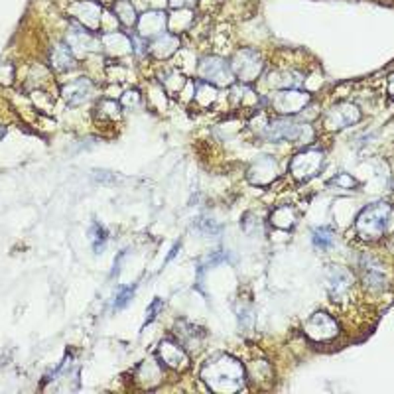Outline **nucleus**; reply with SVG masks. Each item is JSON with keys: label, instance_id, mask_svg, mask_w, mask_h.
Listing matches in <instances>:
<instances>
[{"label": "nucleus", "instance_id": "7", "mask_svg": "<svg viewBox=\"0 0 394 394\" xmlns=\"http://www.w3.org/2000/svg\"><path fill=\"white\" fill-rule=\"evenodd\" d=\"M312 103V95L299 89H280L270 97L272 110H276L280 116H296L301 110L308 109Z\"/></svg>", "mask_w": 394, "mask_h": 394}, {"label": "nucleus", "instance_id": "15", "mask_svg": "<svg viewBox=\"0 0 394 394\" xmlns=\"http://www.w3.org/2000/svg\"><path fill=\"white\" fill-rule=\"evenodd\" d=\"M62 95L65 97V101L73 107L87 103L95 95V85L89 77H79L67 85H63Z\"/></svg>", "mask_w": 394, "mask_h": 394}, {"label": "nucleus", "instance_id": "18", "mask_svg": "<svg viewBox=\"0 0 394 394\" xmlns=\"http://www.w3.org/2000/svg\"><path fill=\"white\" fill-rule=\"evenodd\" d=\"M67 46L71 47V51H91L97 49V38L89 28L81 26V24H71V30H69V38H67Z\"/></svg>", "mask_w": 394, "mask_h": 394}, {"label": "nucleus", "instance_id": "10", "mask_svg": "<svg viewBox=\"0 0 394 394\" xmlns=\"http://www.w3.org/2000/svg\"><path fill=\"white\" fill-rule=\"evenodd\" d=\"M359 274H361L362 284L371 290V292H382L386 290V267L384 262L377 258L375 254L365 252L359 256Z\"/></svg>", "mask_w": 394, "mask_h": 394}, {"label": "nucleus", "instance_id": "31", "mask_svg": "<svg viewBox=\"0 0 394 394\" xmlns=\"http://www.w3.org/2000/svg\"><path fill=\"white\" fill-rule=\"evenodd\" d=\"M333 186H337L339 189H345V191H351V189L357 188V182L349 173H339V175H335L330 182V188H333Z\"/></svg>", "mask_w": 394, "mask_h": 394}, {"label": "nucleus", "instance_id": "12", "mask_svg": "<svg viewBox=\"0 0 394 394\" xmlns=\"http://www.w3.org/2000/svg\"><path fill=\"white\" fill-rule=\"evenodd\" d=\"M158 361L172 371H186L189 367V353L175 339H164L158 347Z\"/></svg>", "mask_w": 394, "mask_h": 394}, {"label": "nucleus", "instance_id": "3", "mask_svg": "<svg viewBox=\"0 0 394 394\" xmlns=\"http://www.w3.org/2000/svg\"><path fill=\"white\" fill-rule=\"evenodd\" d=\"M393 217V207L386 201H378V204L367 205L359 213V217L355 221V233L361 241H378L380 236L386 233V227Z\"/></svg>", "mask_w": 394, "mask_h": 394}, {"label": "nucleus", "instance_id": "2", "mask_svg": "<svg viewBox=\"0 0 394 394\" xmlns=\"http://www.w3.org/2000/svg\"><path fill=\"white\" fill-rule=\"evenodd\" d=\"M268 142H292V144H312L315 130L312 125L299 123L294 116H276L268 119L267 126L260 132Z\"/></svg>", "mask_w": 394, "mask_h": 394}, {"label": "nucleus", "instance_id": "1", "mask_svg": "<svg viewBox=\"0 0 394 394\" xmlns=\"http://www.w3.org/2000/svg\"><path fill=\"white\" fill-rule=\"evenodd\" d=\"M201 380L209 391L221 394L238 393L247 386V369L245 365L231 355H215L201 367Z\"/></svg>", "mask_w": 394, "mask_h": 394}, {"label": "nucleus", "instance_id": "20", "mask_svg": "<svg viewBox=\"0 0 394 394\" xmlns=\"http://www.w3.org/2000/svg\"><path fill=\"white\" fill-rule=\"evenodd\" d=\"M304 73H299L298 69H278V71H272L268 75V85L270 87H276L278 91L280 89H299L304 85Z\"/></svg>", "mask_w": 394, "mask_h": 394}, {"label": "nucleus", "instance_id": "28", "mask_svg": "<svg viewBox=\"0 0 394 394\" xmlns=\"http://www.w3.org/2000/svg\"><path fill=\"white\" fill-rule=\"evenodd\" d=\"M112 8H114V14L119 18V22L126 28H130L138 22V16H136V10H134L130 0H116Z\"/></svg>", "mask_w": 394, "mask_h": 394}, {"label": "nucleus", "instance_id": "19", "mask_svg": "<svg viewBox=\"0 0 394 394\" xmlns=\"http://www.w3.org/2000/svg\"><path fill=\"white\" fill-rule=\"evenodd\" d=\"M177 47H180V38L175 34L164 32L148 44V53L154 56L156 60H168L177 51Z\"/></svg>", "mask_w": 394, "mask_h": 394}, {"label": "nucleus", "instance_id": "8", "mask_svg": "<svg viewBox=\"0 0 394 394\" xmlns=\"http://www.w3.org/2000/svg\"><path fill=\"white\" fill-rule=\"evenodd\" d=\"M304 333L314 343H330L339 335V323L333 315L325 312H315L304 323Z\"/></svg>", "mask_w": 394, "mask_h": 394}, {"label": "nucleus", "instance_id": "23", "mask_svg": "<svg viewBox=\"0 0 394 394\" xmlns=\"http://www.w3.org/2000/svg\"><path fill=\"white\" fill-rule=\"evenodd\" d=\"M49 63L56 71H69L75 67V56L67 44H56L49 51Z\"/></svg>", "mask_w": 394, "mask_h": 394}, {"label": "nucleus", "instance_id": "36", "mask_svg": "<svg viewBox=\"0 0 394 394\" xmlns=\"http://www.w3.org/2000/svg\"><path fill=\"white\" fill-rule=\"evenodd\" d=\"M386 93L391 99H394V73L389 75V81H386Z\"/></svg>", "mask_w": 394, "mask_h": 394}, {"label": "nucleus", "instance_id": "38", "mask_svg": "<svg viewBox=\"0 0 394 394\" xmlns=\"http://www.w3.org/2000/svg\"><path fill=\"white\" fill-rule=\"evenodd\" d=\"M4 134H6V128H0V138H2Z\"/></svg>", "mask_w": 394, "mask_h": 394}, {"label": "nucleus", "instance_id": "22", "mask_svg": "<svg viewBox=\"0 0 394 394\" xmlns=\"http://www.w3.org/2000/svg\"><path fill=\"white\" fill-rule=\"evenodd\" d=\"M138 28H140V36L144 40L146 38L154 40L160 34L166 32V14L164 12H146L138 22Z\"/></svg>", "mask_w": 394, "mask_h": 394}, {"label": "nucleus", "instance_id": "4", "mask_svg": "<svg viewBox=\"0 0 394 394\" xmlns=\"http://www.w3.org/2000/svg\"><path fill=\"white\" fill-rule=\"evenodd\" d=\"M229 63H231V69H233V75H235L236 81L247 83V85L254 83L264 71V62H262L260 53L254 49H249V47L238 49Z\"/></svg>", "mask_w": 394, "mask_h": 394}, {"label": "nucleus", "instance_id": "21", "mask_svg": "<svg viewBox=\"0 0 394 394\" xmlns=\"http://www.w3.org/2000/svg\"><path fill=\"white\" fill-rule=\"evenodd\" d=\"M121 114H123V107L119 101H112V99H103L99 101V105L95 107V121L97 125L112 126L121 121Z\"/></svg>", "mask_w": 394, "mask_h": 394}, {"label": "nucleus", "instance_id": "25", "mask_svg": "<svg viewBox=\"0 0 394 394\" xmlns=\"http://www.w3.org/2000/svg\"><path fill=\"white\" fill-rule=\"evenodd\" d=\"M79 20L83 22L85 28L89 30H97L99 26V16H101V4H97L93 0H87V2H81L79 4Z\"/></svg>", "mask_w": 394, "mask_h": 394}, {"label": "nucleus", "instance_id": "32", "mask_svg": "<svg viewBox=\"0 0 394 394\" xmlns=\"http://www.w3.org/2000/svg\"><path fill=\"white\" fill-rule=\"evenodd\" d=\"M132 296H134V286H125V288H121L119 294H116V299H114V308H116V310L126 308V306L130 304Z\"/></svg>", "mask_w": 394, "mask_h": 394}, {"label": "nucleus", "instance_id": "6", "mask_svg": "<svg viewBox=\"0 0 394 394\" xmlns=\"http://www.w3.org/2000/svg\"><path fill=\"white\" fill-rule=\"evenodd\" d=\"M197 75L205 83H211L215 87H231L235 83V75L231 69V63L219 56H207L197 65Z\"/></svg>", "mask_w": 394, "mask_h": 394}, {"label": "nucleus", "instance_id": "30", "mask_svg": "<svg viewBox=\"0 0 394 394\" xmlns=\"http://www.w3.org/2000/svg\"><path fill=\"white\" fill-rule=\"evenodd\" d=\"M107 229L105 227H101L99 223H95L93 227H91V245H93V251L97 254H101V252L105 251V245H107Z\"/></svg>", "mask_w": 394, "mask_h": 394}, {"label": "nucleus", "instance_id": "16", "mask_svg": "<svg viewBox=\"0 0 394 394\" xmlns=\"http://www.w3.org/2000/svg\"><path fill=\"white\" fill-rule=\"evenodd\" d=\"M278 175V162L272 156H260L252 162L249 180L256 186H267Z\"/></svg>", "mask_w": 394, "mask_h": 394}, {"label": "nucleus", "instance_id": "33", "mask_svg": "<svg viewBox=\"0 0 394 394\" xmlns=\"http://www.w3.org/2000/svg\"><path fill=\"white\" fill-rule=\"evenodd\" d=\"M140 101H142V97L136 89H130V91H126V93L121 97V105H123V107H134V105H140Z\"/></svg>", "mask_w": 394, "mask_h": 394}, {"label": "nucleus", "instance_id": "29", "mask_svg": "<svg viewBox=\"0 0 394 394\" xmlns=\"http://www.w3.org/2000/svg\"><path fill=\"white\" fill-rule=\"evenodd\" d=\"M312 241H314V247L315 249H319V251H330L331 247H333V243H335V235H333V231H331L330 227H319V229H315L314 236H312Z\"/></svg>", "mask_w": 394, "mask_h": 394}, {"label": "nucleus", "instance_id": "35", "mask_svg": "<svg viewBox=\"0 0 394 394\" xmlns=\"http://www.w3.org/2000/svg\"><path fill=\"white\" fill-rule=\"evenodd\" d=\"M195 4H197V0H170V6L173 8H191Z\"/></svg>", "mask_w": 394, "mask_h": 394}, {"label": "nucleus", "instance_id": "17", "mask_svg": "<svg viewBox=\"0 0 394 394\" xmlns=\"http://www.w3.org/2000/svg\"><path fill=\"white\" fill-rule=\"evenodd\" d=\"M162 362L156 359H148V361L140 362L134 371V382L140 386V389H156L158 384L162 382Z\"/></svg>", "mask_w": 394, "mask_h": 394}, {"label": "nucleus", "instance_id": "24", "mask_svg": "<svg viewBox=\"0 0 394 394\" xmlns=\"http://www.w3.org/2000/svg\"><path fill=\"white\" fill-rule=\"evenodd\" d=\"M219 87H215V85H211V83H205V81H197L195 83V95H193V103H197V107L199 109H211L215 103H217V99H219V91H217Z\"/></svg>", "mask_w": 394, "mask_h": 394}, {"label": "nucleus", "instance_id": "37", "mask_svg": "<svg viewBox=\"0 0 394 394\" xmlns=\"http://www.w3.org/2000/svg\"><path fill=\"white\" fill-rule=\"evenodd\" d=\"M177 251H180V245H175V247H173L172 252H170V256H168V258H166V262H168V260H172L173 256H175V254H177Z\"/></svg>", "mask_w": 394, "mask_h": 394}, {"label": "nucleus", "instance_id": "27", "mask_svg": "<svg viewBox=\"0 0 394 394\" xmlns=\"http://www.w3.org/2000/svg\"><path fill=\"white\" fill-rule=\"evenodd\" d=\"M296 221H298V215H296V211H294L292 205H282V207H278V209L270 215V223H272L274 227H278V229H284V231L292 229V227L296 225Z\"/></svg>", "mask_w": 394, "mask_h": 394}, {"label": "nucleus", "instance_id": "13", "mask_svg": "<svg viewBox=\"0 0 394 394\" xmlns=\"http://www.w3.org/2000/svg\"><path fill=\"white\" fill-rule=\"evenodd\" d=\"M173 337L188 353H195L204 347L205 331L189 321H177L173 328Z\"/></svg>", "mask_w": 394, "mask_h": 394}, {"label": "nucleus", "instance_id": "14", "mask_svg": "<svg viewBox=\"0 0 394 394\" xmlns=\"http://www.w3.org/2000/svg\"><path fill=\"white\" fill-rule=\"evenodd\" d=\"M229 101L231 105L238 110H260V97L247 83H233L229 87Z\"/></svg>", "mask_w": 394, "mask_h": 394}, {"label": "nucleus", "instance_id": "11", "mask_svg": "<svg viewBox=\"0 0 394 394\" xmlns=\"http://www.w3.org/2000/svg\"><path fill=\"white\" fill-rule=\"evenodd\" d=\"M361 121V109L355 103L341 101L337 105H333L323 116H321V125L325 130H341L347 126H353L355 123Z\"/></svg>", "mask_w": 394, "mask_h": 394}, {"label": "nucleus", "instance_id": "5", "mask_svg": "<svg viewBox=\"0 0 394 394\" xmlns=\"http://www.w3.org/2000/svg\"><path fill=\"white\" fill-rule=\"evenodd\" d=\"M325 164V152L321 148H306L290 162V173L296 182H308L321 172Z\"/></svg>", "mask_w": 394, "mask_h": 394}, {"label": "nucleus", "instance_id": "26", "mask_svg": "<svg viewBox=\"0 0 394 394\" xmlns=\"http://www.w3.org/2000/svg\"><path fill=\"white\" fill-rule=\"evenodd\" d=\"M160 83H162V89L166 93L175 97L186 87V77L182 73H177L175 69H166V71L160 73Z\"/></svg>", "mask_w": 394, "mask_h": 394}, {"label": "nucleus", "instance_id": "34", "mask_svg": "<svg viewBox=\"0 0 394 394\" xmlns=\"http://www.w3.org/2000/svg\"><path fill=\"white\" fill-rule=\"evenodd\" d=\"M162 308H164V301H162L160 298L154 299V301H152V306H150V308H148V312H146V323H148V321H152Z\"/></svg>", "mask_w": 394, "mask_h": 394}, {"label": "nucleus", "instance_id": "9", "mask_svg": "<svg viewBox=\"0 0 394 394\" xmlns=\"http://www.w3.org/2000/svg\"><path fill=\"white\" fill-rule=\"evenodd\" d=\"M328 294L335 304H345L355 292V276L351 270L341 267H330L325 272Z\"/></svg>", "mask_w": 394, "mask_h": 394}]
</instances>
